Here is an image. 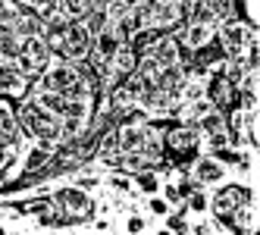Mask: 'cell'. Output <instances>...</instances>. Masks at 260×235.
Segmentation results:
<instances>
[{"mask_svg":"<svg viewBox=\"0 0 260 235\" xmlns=\"http://www.w3.org/2000/svg\"><path fill=\"white\" fill-rule=\"evenodd\" d=\"M207 204H210V201H207V194L201 191V185H198L188 197H185V207H188L191 213H204V210H207Z\"/></svg>","mask_w":260,"mask_h":235,"instance_id":"cell-19","label":"cell"},{"mask_svg":"<svg viewBox=\"0 0 260 235\" xmlns=\"http://www.w3.org/2000/svg\"><path fill=\"white\" fill-rule=\"evenodd\" d=\"M151 210L163 216V213H166V201H163V197H157V194H151Z\"/></svg>","mask_w":260,"mask_h":235,"instance_id":"cell-22","label":"cell"},{"mask_svg":"<svg viewBox=\"0 0 260 235\" xmlns=\"http://www.w3.org/2000/svg\"><path fill=\"white\" fill-rule=\"evenodd\" d=\"M25 44V35L16 28L13 22H0V57L4 60H16L22 53Z\"/></svg>","mask_w":260,"mask_h":235,"instance_id":"cell-11","label":"cell"},{"mask_svg":"<svg viewBox=\"0 0 260 235\" xmlns=\"http://www.w3.org/2000/svg\"><path fill=\"white\" fill-rule=\"evenodd\" d=\"M238 107L241 110H257V72H245L238 82Z\"/></svg>","mask_w":260,"mask_h":235,"instance_id":"cell-13","label":"cell"},{"mask_svg":"<svg viewBox=\"0 0 260 235\" xmlns=\"http://www.w3.org/2000/svg\"><path fill=\"white\" fill-rule=\"evenodd\" d=\"M188 170H191V179H194L201 188H204V185H216V182H222V179H226V166L216 163L213 157H198Z\"/></svg>","mask_w":260,"mask_h":235,"instance_id":"cell-10","label":"cell"},{"mask_svg":"<svg viewBox=\"0 0 260 235\" xmlns=\"http://www.w3.org/2000/svg\"><path fill=\"white\" fill-rule=\"evenodd\" d=\"M245 204H254V191L245 188V185H222L216 194H213V201L207 204L216 216V226L219 229H226V223L232 220V213L238 207H245Z\"/></svg>","mask_w":260,"mask_h":235,"instance_id":"cell-5","label":"cell"},{"mask_svg":"<svg viewBox=\"0 0 260 235\" xmlns=\"http://www.w3.org/2000/svg\"><path fill=\"white\" fill-rule=\"evenodd\" d=\"M204 94L210 97V104H213V110H219V113H232V110H238V85L222 72L219 66L210 72V79H207V88H204Z\"/></svg>","mask_w":260,"mask_h":235,"instance_id":"cell-6","label":"cell"},{"mask_svg":"<svg viewBox=\"0 0 260 235\" xmlns=\"http://www.w3.org/2000/svg\"><path fill=\"white\" fill-rule=\"evenodd\" d=\"M248 4H251V22L257 25V13H254V7H257V0H248Z\"/></svg>","mask_w":260,"mask_h":235,"instance_id":"cell-24","label":"cell"},{"mask_svg":"<svg viewBox=\"0 0 260 235\" xmlns=\"http://www.w3.org/2000/svg\"><path fill=\"white\" fill-rule=\"evenodd\" d=\"M50 204L60 207V210L69 216L72 226L88 223L91 216H94V197H91L88 191H82L79 185H72V188H57V191H53V197H50Z\"/></svg>","mask_w":260,"mask_h":235,"instance_id":"cell-4","label":"cell"},{"mask_svg":"<svg viewBox=\"0 0 260 235\" xmlns=\"http://www.w3.org/2000/svg\"><path fill=\"white\" fill-rule=\"evenodd\" d=\"M16 122H19V132H25L28 138L44 144V148H53V144L63 141V122H60V116H53L50 110H44V107L35 100L31 94L22 97L19 113H16Z\"/></svg>","mask_w":260,"mask_h":235,"instance_id":"cell-1","label":"cell"},{"mask_svg":"<svg viewBox=\"0 0 260 235\" xmlns=\"http://www.w3.org/2000/svg\"><path fill=\"white\" fill-rule=\"evenodd\" d=\"M0 138H13V141H19V122L13 119V113L7 110V107H0Z\"/></svg>","mask_w":260,"mask_h":235,"instance_id":"cell-17","label":"cell"},{"mask_svg":"<svg viewBox=\"0 0 260 235\" xmlns=\"http://www.w3.org/2000/svg\"><path fill=\"white\" fill-rule=\"evenodd\" d=\"M28 76L19 69L16 60H4L0 57V94L4 97H13V100H22L28 94Z\"/></svg>","mask_w":260,"mask_h":235,"instance_id":"cell-9","label":"cell"},{"mask_svg":"<svg viewBox=\"0 0 260 235\" xmlns=\"http://www.w3.org/2000/svg\"><path fill=\"white\" fill-rule=\"evenodd\" d=\"M135 182H138V188L151 197V194H157L163 185H160V176H157V170H141V173H135Z\"/></svg>","mask_w":260,"mask_h":235,"instance_id":"cell-15","label":"cell"},{"mask_svg":"<svg viewBox=\"0 0 260 235\" xmlns=\"http://www.w3.org/2000/svg\"><path fill=\"white\" fill-rule=\"evenodd\" d=\"M13 4H19V0H13Z\"/></svg>","mask_w":260,"mask_h":235,"instance_id":"cell-25","label":"cell"},{"mask_svg":"<svg viewBox=\"0 0 260 235\" xmlns=\"http://www.w3.org/2000/svg\"><path fill=\"white\" fill-rule=\"evenodd\" d=\"M213 151V160L222 166H241V160H245V154H238L235 148H229V144H222V148H210Z\"/></svg>","mask_w":260,"mask_h":235,"instance_id":"cell-16","label":"cell"},{"mask_svg":"<svg viewBox=\"0 0 260 235\" xmlns=\"http://www.w3.org/2000/svg\"><path fill=\"white\" fill-rule=\"evenodd\" d=\"M185 213H188V207H185V201H182L176 213H170V216H166V229H170V232H188V223H185Z\"/></svg>","mask_w":260,"mask_h":235,"instance_id":"cell-18","label":"cell"},{"mask_svg":"<svg viewBox=\"0 0 260 235\" xmlns=\"http://www.w3.org/2000/svg\"><path fill=\"white\" fill-rule=\"evenodd\" d=\"M201 148H204V135L198 122H179L163 132V160L173 163L176 170H188L201 157Z\"/></svg>","mask_w":260,"mask_h":235,"instance_id":"cell-2","label":"cell"},{"mask_svg":"<svg viewBox=\"0 0 260 235\" xmlns=\"http://www.w3.org/2000/svg\"><path fill=\"white\" fill-rule=\"evenodd\" d=\"M138 13H141V25L157 31H170L182 25V0H141Z\"/></svg>","mask_w":260,"mask_h":235,"instance_id":"cell-3","label":"cell"},{"mask_svg":"<svg viewBox=\"0 0 260 235\" xmlns=\"http://www.w3.org/2000/svg\"><path fill=\"white\" fill-rule=\"evenodd\" d=\"M213 35H216V31H213V22H182V31L176 35V38H179L185 47L194 50V47H201L204 41H210Z\"/></svg>","mask_w":260,"mask_h":235,"instance_id":"cell-12","label":"cell"},{"mask_svg":"<svg viewBox=\"0 0 260 235\" xmlns=\"http://www.w3.org/2000/svg\"><path fill=\"white\" fill-rule=\"evenodd\" d=\"M257 25L251 22H235V19H226V22H219V44H222V53H226V60H238L245 57V47H248V38H251V31Z\"/></svg>","mask_w":260,"mask_h":235,"instance_id":"cell-8","label":"cell"},{"mask_svg":"<svg viewBox=\"0 0 260 235\" xmlns=\"http://www.w3.org/2000/svg\"><path fill=\"white\" fill-rule=\"evenodd\" d=\"M110 185H113L116 191H122V194H125L128 188H132V182H128V179H125V176H113V179H110Z\"/></svg>","mask_w":260,"mask_h":235,"instance_id":"cell-21","label":"cell"},{"mask_svg":"<svg viewBox=\"0 0 260 235\" xmlns=\"http://www.w3.org/2000/svg\"><path fill=\"white\" fill-rule=\"evenodd\" d=\"M147 229V223L141 220V216H128L125 220V232H144Z\"/></svg>","mask_w":260,"mask_h":235,"instance_id":"cell-20","label":"cell"},{"mask_svg":"<svg viewBox=\"0 0 260 235\" xmlns=\"http://www.w3.org/2000/svg\"><path fill=\"white\" fill-rule=\"evenodd\" d=\"M119 4H122V7H125V13H128V10H135L141 0H119Z\"/></svg>","mask_w":260,"mask_h":235,"instance_id":"cell-23","label":"cell"},{"mask_svg":"<svg viewBox=\"0 0 260 235\" xmlns=\"http://www.w3.org/2000/svg\"><path fill=\"white\" fill-rule=\"evenodd\" d=\"M16 63H19V69L28 79H38L50 66V44H47L44 35H28L25 44H22V53L16 57Z\"/></svg>","mask_w":260,"mask_h":235,"instance_id":"cell-7","label":"cell"},{"mask_svg":"<svg viewBox=\"0 0 260 235\" xmlns=\"http://www.w3.org/2000/svg\"><path fill=\"white\" fill-rule=\"evenodd\" d=\"M35 100H38L44 110H50L53 116H63V110H66V104L72 100V97H63V94H57V91H41V88H35V94H31Z\"/></svg>","mask_w":260,"mask_h":235,"instance_id":"cell-14","label":"cell"}]
</instances>
